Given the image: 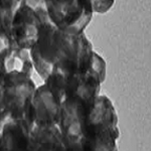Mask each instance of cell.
Returning a JSON list of instances; mask_svg holds the SVG:
<instances>
[{
    "instance_id": "5b68a950",
    "label": "cell",
    "mask_w": 151,
    "mask_h": 151,
    "mask_svg": "<svg viewBox=\"0 0 151 151\" xmlns=\"http://www.w3.org/2000/svg\"><path fill=\"white\" fill-rule=\"evenodd\" d=\"M93 52V45L85 32L69 35L60 30L57 58L53 67L84 74L89 70Z\"/></svg>"
},
{
    "instance_id": "52a82bcc",
    "label": "cell",
    "mask_w": 151,
    "mask_h": 151,
    "mask_svg": "<svg viewBox=\"0 0 151 151\" xmlns=\"http://www.w3.org/2000/svg\"><path fill=\"white\" fill-rule=\"evenodd\" d=\"M60 103L43 83L36 87L31 103L29 124L32 128L58 126L60 120Z\"/></svg>"
},
{
    "instance_id": "7c38bea8",
    "label": "cell",
    "mask_w": 151,
    "mask_h": 151,
    "mask_svg": "<svg viewBox=\"0 0 151 151\" xmlns=\"http://www.w3.org/2000/svg\"><path fill=\"white\" fill-rule=\"evenodd\" d=\"M19 4L20 0H0V35L11 42L12 21Z\"/></svg>"
},
{
    "instance_id": "9a60e30c",
    "label": "cell",
    "mask_w": 151,
    "mask_h": 151,
    "mask_svg": "<svg viewBox=\"0 0 151 151\" xmlns=\"http://www.w3.org/2000/svg\"><path fill=\"white\" fill-rule=\"evenodd\" d=\"M14 45H14L13 42L7 40L6 38L2 37V36L0 35V55H3L10 47H14ZM16 47H17V45H16Z\"/></svg>"
},
{
    "instance_id": "277c9868",
    "label": "cell",
    "mask_w": 151,
    "mask_h": 151,
    "mask_svg": "<svg viewBox=\"0 0 151 151\" xmlns=\"http://www.w3.org/2000/svg\"><path fill=\"white\" fill-rule=\"evenodd\" d=\"M47 15L55 27L69 35H81L93 18L90 0H45Z\"/></svg>"
},
{
    "instance_id": "8fae6325",
    "label": "cell",
    "mask_w": 151,
    "mask_h": 151,
    "mask_svg": "<svg viewBox=\"0 0 151 151\" xmlns=\"http://www.w3.org/2000/svg\"><path fill=\"white\" fill-rule=\"evenodd\" d=\"M33 151H67L63 135L58 126L33 128Z\"/></svg>"
},
{
    "instance_id": "9c48e42d",
    "label": "cell",
    "mask_w": 151,
    "mask_h": 151,
    "mask_svg": "<svg viewBox=\"0 0 151 151\" xmlns=\"http://www.w3.org/2000/svg\"><path fill=\"white\" fill-rule=\"evenodd\" d=\"M86 131H109L120 136L116 109L106 95L100 94L95 100L93 107L87 116Z\"/></svg>"
},
{
    "instance_id": "3957f363",
    "label": "cell",
    "mask_w": 151,
    "mask_h": 151,
    "mask_svg": "<svg viewBox=\"0 0 151 151\" xmlns=\"http://www.w3.org/2000/svg\"><path fill=\"white\" fill-rule=\"evenodd\" d=\"M41 20L40 32L36 42L29 50L35 70L45 81L55 64L60 30L47 15L45 1H32Z\"/></svg>"
},
{
    "instance_id": "4fadbf2b",
    "label": "cell",
    "mask_w": 151,
    "mask_h": 151,
    "mask_svg": "<svg viewBox=\"0 0 151 151\" xmlns=\"http://www.w3.org/2000/svg\"><path fill=\"white\" fill-rule=\"evenodd\" d=\"M90 72H92L93 74L96 76H98L100 81L103 84L106 80L107 77V65L106 62L98 52H93V57L91 60V65H90L89 70Z\"/></svg>"
},
{
    "instance_id": "6da1fadb",
    "label": "cell",
    "mask_w": 151,
    "mask_h": 151,
    "mask_svg": "<svg viewBox=\"0 0 151 151\" xmlns=\"http://www.w3.org/2000/svg\"><path fill=\"white\" fill-rule=\"evenodd\" d=\"M43 83L60 104L70 97H79L88 105L90 110L100 95L102 86L98 76L90 70L83 74L58 67L52 68Z\"/></svg>"
},
{
    "instance_id": "30bf717a",
    "label": "cell",
    "mask_w": 151,
    "mask_h": 151,
    "mask_svg": "<svg viewBox=\"0 0 151 151\" xmlns=\"http://www.w3.org/2000/svg\"><path fill=\"white\" fill-rule=\"evenodd\" d=\"M1 57L6 74L20 73L32 77L35 68L29 55V50L14 45L9 47Z\"/></svg>"
},
{
    "instance_id": "5bb4252c",
    "label": "cell",
    "mask_w": 151,
    "mask_h": 151,
    "mask_svg": "<svg viewBox=\"0 0 151 151\" xmlns=\"http://www.w3.org/2000/svg\"><path fill=\"white\" fill-rule=\"evenodd\" d=\"M93 13H106L114 5L112 0H90Z\"/></svg>"
},
{
    "instance_id": "7a4b0ae2",
    "label": "cell",
    "mask_w": 151,
    "mask_h": 151,
    "mask_svg": "<svg viewBox=\"0 0 151 151\" xmlns=\"http://www.w3.org/2000/svg\"><path fill=\"white\" fill-rule=\"evenodd\" d=\"M35 90L36 85L32 77L20 73L5 75L2 105L7 120H24L29 124L31 103Z\"/></svg>"
},
{
    "instance_id": "e0dca14e",
    "label": "cell",
    "mask_w": 151,
    "mask_h": 151,
    "mask_svg": "<svg viewBox=\"0 0 151 151\" xmlns=\"http://www.w3.org/2000/svg\"><path fill=\"white\" fill-rule=\"evenodd\" d=\"M7 117L5 114V111H4L3 105H2V95H0V130H1L3 124L6 122Z\"/></svg>"
},
{
    "instance_id": "ba28073f",
    "label": "cell",
    "mask_w": 151,
    "mask_h": 151,
    "mask_svg": "<svg viewBox=\"0 0 151 151\" xmlns=\"http://www.w3.org/2000/svg\"><path fill=\"white\" fill-rule=\"evenodd\" d=\"M33 128L24 120H6L0 130V151H33Z\"/></svg>"
},
{
    "instance_id": "8992f818",
    "label": "cell",
    "mask_w": 151,
    "mask_h": 151,
    "mask_svg": "<svg viewBox=\"0 0 151 151\" xmlns=\"http://www.w3.org/2000/svg\"><path fill=\"white\" fill-rule=\"evenodd\" d=\"M41 20L32 1L20 0L11 26L13 42L18 47L29 50L36 42L40 32Z\"/></svg>"
},
{
    "instance_id": "2e32d148",
    "label": "cell",
    "mask_w": 151,
    "mask_h": 151,
    "mask_svg": "<svg viewBox=\"0 0 151 151\" xmlns=\"http://www.w3.org/2000/svg\"><path fill=\"white\" fill-rule=\"evenodd\" d=\"M5 70H4L3 62H2V57L0 55V95L3 93V87H4V78H5Z\"/></svg>"
}]
</instances>
